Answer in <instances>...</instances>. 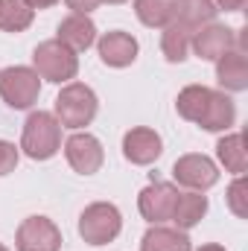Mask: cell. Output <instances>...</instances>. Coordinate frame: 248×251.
<instances>
[{"label":"cell","instance_id":"cell-1","mask_svg":"<svg viewBox=\"0 0 248 251\" xmlns=\"http://www.w3.org/2000/svg\"><path fill=\"white\" fill-rule=\"evenodd\" d=\"M21 149L32 161H50L62 149V123L50 111H32L24 123Z\"/></svg>","mask_w":248,"mask_h":251},{"label":"cell","instance_id":"cell-2","mask_svg":"<svg viewBox=\"0 0 248 251\" xmlns=\"http://www.w3.org/2000/svg\"><path fill=\"white\" fill-rule=\"evenodd\" d=\"M99 108V100L94 94V88L82 85V82H67L59 97H56V120L62 123V128H85L94 123Z\"/></svg>","mask_w":248,"mask_h":251},{"label":"cell","instance_id":"cell-3","mask_svg":"<svg viewBox=\"0 0 248 251\" xmlns=\"http://www.w3.org/2000/svg\"><path fill=\"white\" fill-rule=\"evenodd\" d=\"M120 231H123V216L111 201H94L79 216V237L88 246H108L120 237Z\"/></svg>","mask_w":248,"mask_h":251},{"label":"cell","instance_id":"cell-4","mask_svg":"<svg viewBox=\"0 0 248 251\" xmlns=\"http://www.w3.org/2000/svg\"><path fill=\"white\" fill-rule=\"evenodd\" d=\"M32 70H35L41 79L62 85V82L76 79V73H79V59H76V53H73L70 47H64L59 38H53V41H41V44L32 50Z\"/></svg>","mask_w":248,"mask_h":251},{"label":"cell","instance_id":"cell-5","mask_svg":"<svg viewBox=\"0 0 248 251\" xmlns=\"http://www.w3.org/2000/svg\"><path fill=\"white\" fill-rule=\"evenodd\" d=\"M41 94V76L32 67H6L0 70V97L9 108L24 111L38 102Z\"/></svg>","mask_w":248,"mask_h":251},{"label":"cell","instance_id":"cell-6","mask_svg":"<svg viewBox=\"0 0 248 251\" xmlns=\"http://www.w3.org/2000/svg\"><path fill=\"white\" fill-rule=\"evenodd\" d=\"M173 178L175 184H181L187 190H196V193H204L219 181V167L207 158V155H181L175 164H173Z\"/></svg>","mask_w":248,"mask_h":251},{"label":"cell","instance_id":"cell-7","mask_svg":"<svg viewBox=\"0 0 248 251\" xmlns=\"http://www.w3.org/2000/svg\"><path fill=\"white\" fill-rule=\"evenodd\" d=\"M15 246H18V251H59L62 249V231L47 216H26L18 225Z\"/></svg>","mask_w":248,"mask_h":251},{"label":"cell","instance_id":"cell-8","mask_svg":"<svg viewBox=\"0 0 248 251\" xmlns=\"http://www.w3.org/2000/svg\"><path fill=\"white\" fill-rule=\"evenodd\" d=\"M64 158L79 176H94V173H99V167L105 161V152H102L99 137H94L88 131H73L64 140Z\"/></svg>","mask_w":248,"mask_h":251},{"label":"cell","instance_id":"cell-9","mask_svg":"<svg viewBox=\"0 0 248 251\" xmlns=\"http://www.w3.org/2000/svg\"><path fill=\"white\" fill-rule=\"evenodd\" d=\"M175 201H178V190L170 181H152L149 187L140 190L137 196V207H140V216L152 225H164L173 219V210H175Z\"/></svg>","mask_w":248,"mask_h":251},{"label":"cell","instance_id":"cell-10","mask_svg":"<svg viewBox=\"0 0 248 251\" xmlns=\"http://www.w3.org/2000/svg\"><path fill=\"white\" fill-rule=\"evenodd\" d=\"M190 50L201 62H219L225 53L237 50V32L231 26H225V24H207V26L193 32Z\"/></svg>","mask_w":248,"mask_h":251},{"label":"cell","instance_id":"cell-11","mask_svg":"<svg viewBox=\"0 0 248 251\" xmlns=\"http://www.w3.org/2000/svg\"><path fill=\"white\" fill-rule=\"evenodd\" d=\"M164 152V140L155 128H146V126H137V128H128L123 134V155L125 161L137 164V167H149L161 158Z\"/></svg>","mask_w":248,"mask_h":251},{"label":"cell","instance_id":"cell-12","mask_svg":"<svg viewBox=\"0 0 248 251\" xmlns=\"http://www.w3.org/2000/svg\"><path fill=\"white\" fill-rule=\"evenodd\" d=\"M97 50H99L102 64H108V67H128V64H134L140 47H137L134 35H128L123 29H114V32H105L97 41Z\"/></svg>","mask_w":248,"mask_h":251},{"label":"cell","instance_id":"cell-13","mask_svg":"<svg viewBox=\"0 0 248 251\" xmlns=\"http://www.w3.org/2000/svg\"><path fill=\"white\" fill-rule=\"evenodd\" d=\"M56 38L64 47H70L73 53H82V50H88L97 41V26H94V21L88 15H67L59 24Z\"/></svg>","mask_w":248,"mask_h":251},{"label":"cell","instance_id":"cell-14","mask_svg":"<svg viewBox=\"0 0 248 251\" xmlns=\"http://www.w3.org/2000/svg\"><path fill=\"white\" fill-rule=\"evenodd\" d=\"M216 82L222 91H246L248 88V56L246 50H231L216 62Z\"/></svg>","mask_w":248,"mask_h":251},{"label":"cell","instance_id":"cell-15","mask_svg":"<svg viewBox=\"0 0 248 251\" xmlns=\"http://www.w3.org/2000/svg\"><path fill=\"white\" fill-rule=\"evenodd\" d=\"M237 120V105L234 100L225 94V91H210V100H207V108L201 114L198 126L204 131H228Z\"/></svg>","mask_w":248,"mask_h":251},{"label":"cell","instance_id":"cell-16","mask_svg":"<svg viewBox=\"0 0 248 251\" xmlns=\"http://www.w3.org/2000/svg\"><path fill=\"white\" fill-rule=\"evenodd\" d=\"M207 213V196L204 193H196V190H187L178 193V201H175V210H173V219L178 231H190L196 228Z\"/></svg>","mask_w":248,"mask_h":251},{"label":"cell","instance_id":"cell-17","mask_svg":"<svg viewBox=\"0 0 248 251\" xmlns=\"http://www.w3.org/2000/svg\"><path fill=\"white\" fill-rule=\"evenodd\" d=\"M140 251H193V246H190L187 231L167 228V225H152L140 240Z\"/></svg>","mask_w":248,"mask_h":251},{"label":"cell","instance_id":"cell-18","mask_svg":"<svg viewBox=\"0 0 248 251\" xmlns=\"http://www.w3.org/2000/svg\"><path fill=\"white\" fill-rule=\"evenodd\" d=\"M216 158H219V164H222L228 173L243 176L248 170V152H246V137H243V131H231V134L219 137V143H216Z\"/></svg>","mask_w":248,"mask_h":251},{"label":"cell","instance_id":"cell-19","mask_svg":"<svg viewBox=\"0 0 248 251\" xmlns=\"http://www.w3.org/2000/svg\"><path fill=\"white\" fill-rule=\"evenodd\" d=\"M216 12H219V9H216V3H213V0H175L173 21L184 24V26H190V29L196 32V29H201V26L213 24Z\"/></svg>","mask_w":248,"mask_h":251},{"label":"cell","instance_id":"cell-20","mask_svg":"<svg viewBox=\"0 0 248 251\" xmlns=\"http://www.w3.org/2000/svg\"><path fill=\"white\" fill-rule=\"evenodd\" d=\"M190 41H193V29L178 24V21H170L164 26V35H161V50L167 56V62L181 64L190 56Z\"/></svg>","mask_w":248,"mask_h":251},{"label":"cell","instance_id":"cell-21","mask_svg":"<svg viewBox=\"0 0 248 251\" xmlns=\"http://www.w3.org/2000/svg\"><path fill=\"white\" fill-rule=\"evenodd\" d=\"M35 18V9L26 0H3L0 3V29L3 32H24Z\"/></svg>","mask_w":248,"mask_h":251},{"label":"cell","instance_id":"cell-22","mask_svg":"<svg viewBox=\"0 0 248 251\" xmlns=\"http://www.w3.org/2000/svg\"><path fill=\"white\" fill-rule=\"evenodd\" d=\"M207 100H210V88H204V85H187L184 91L178 94V100H175V108H178V114L184 120L198 123L201 114H204V108H207Z\"/></svg>","mask_w":248,"mask_h":251},{"label":"cell","instance_id":"cell-23","mask_svg":"<svg viewBox=\"0 0 248 251\" xmlns=\"http://www.w3.org/2000/svg\"><path fill=\"white\" fill-rule=\"evenodd\" d=\"M173 12H175V0H134V15L140 18V24L146 26H167L173 21Z\"/></svg>","mask_w":248,"mask_h":251},{"label":"cell","instance_id":"cell-24","mask_svg":"<svg viewBox=\"0 0 248 251\" xmlns=\"http://www.w3.org/2000/svg\"><path fill=\"white\" fill-rule=\"evenodd\" d=\"M228 207H231L234 216H240V219L248 216V184H246L243 176H237V178L231 181V187H228Z\"/></svg>","mask_w":248,"mask_h":251},{"label":"cell","instance_id":"cell-25","mask_svg":"<svg viewBox=\"0 0 248 251\" xmlns=\"http://www.w3.org/2000/svg\"><path fill=\"white\" fill-rule=\"evenodd\" d=\"M18 158H21V149H18L15 143H9V140H0V176L15 173Z\"/></svg>","mask_w":248,"mask_h":251},{"label":"cell","instance_id":"cell-26","mask_svg":"<svg viewBox=\"0 0 248 251\" xmlns=\"http://www.w3.org/2000/svg\"><path fill=\"white\" fill-rule=\"evenodd\" d=\"M64 3H67V9L73 15H91L94 9H99L102 0H64Z\"/></svg>","mask_w":248,"mask_h":251},{"label":"cell","instance_id":"cell-27","mask_svg":"<svg viewBox=\"0 0 248 251\" xmlns=\"http://www.w3.org/2000/svg\"><path fill=\"white\" fill-rule=\"evenodd\" d=\"M216 9H225V12H240L246 6V0H213Z\"/></svg>","mask_w":248,"mask_h":251},{"label":"cell","instance_id":"cell-28","mask_svg":"<svg viewBox=\"0 0 248 251\" xmlns=\"http://www.w3.org/2000/svg\"><path fill=\"white\" fill-rule=\"evenodd\" d=\"M32 9H50V6H56L59 0H26Z\"/></svg>","mask_w":248,"mask_h":251},{"label":"cell","instance_id":"cell-29","mask_svg":"<svg viewBox=\"0 0 248 251\" xmlns=\"http://www.w3.org/2000/svg\"><path fill=\"white\" fill-rule=\"evenodd\" d=\"M196 251H225V249L216 246V243H207V246H201V249H196Z\"/></svg>","mask_w":248,"mask_h":251},{"label":"cell","instance_id":"cell-30","mask_svg":"<svg viewBox=\"0 0 248 251\" xmlns=\"http://www.w3.org/2000/svg\"><path fill=\"white\" fill-rule=\"evenodd\" d=\"M102 3H125V0H102Z\"/></svg>","mask_w":248,"mask_h":251},{"label":"cell","instance_id":"cell-31","mask_svg":"<svg viewBox=\"0 0 248 251\" xmlns=\"http://www.w3.org/2000/svg\"><path fill=\"white\" fill-rule=\"evenodd\" d=\"M0 251H9V249H6V246H3V243H0Z\"/></svg>","mask_w":248,"mask_h":251},{"label":"cell","instance_id":"cell-32","mask_svg":"<svg viewBox=\"0 0 248 251\" xmlns=\"http://www.w3.org/2000/svg\"><path fill=\"white\" fill-rule=\"evenodd\" d=\"M0 3H3V0H0Z\"/></svg>","mask_w":248,"mask_h":251}]
</instances>
